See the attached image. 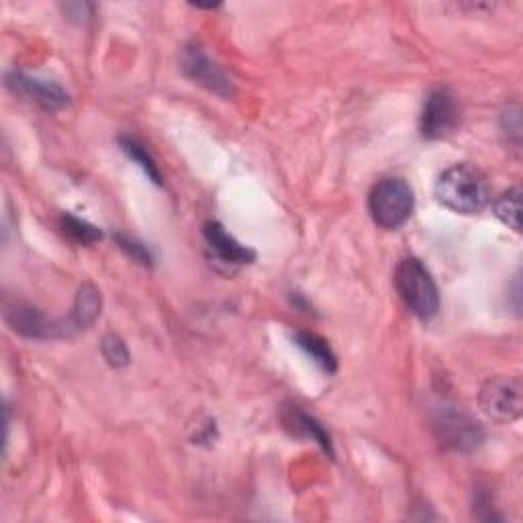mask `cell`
Returning <instances> with one entry per match:
<instances>
[{
  "label": "cell",
  "mask_w": 523,
  "mask_h": 523,
  "mask_svg": "<svg viewBox=\"0 0 523 523\" xmlns=\"http://www.w3.org/2000/svg\"><path fill=\"white\" fill-rule=\"evenodd\" d=\"M460 127V105L450 88H436L425 99L419 131L427 141H440Z\"/></svg>",
  "instance_id": "obj_4"
},
{
  "label": "cell",
  "mask_w": 523,
  "mask_h": 523,
  "mask_svg": "<svg viewBox=\"0 0 523 523\" xmlns=\"http://www.w3.org/2000/svg\"><path fill=\"white\" fill-rule=\"evenodd\" d=\"M501 133L507 137V144L519 152L521 150V111L517 105L507 107L501 113Z\"/></svg>",
  "instance_id": "obj_17"
},
{
  "label": "cell",
  "mask_w": 523,
  "mask_h": 523,
  "mask_svg": "<svg viewBox=\"0 0 523 523\" xmlns=\"http://www.w3.org/2000/svg\"><path fill=\"white\" fill-rule=\"evenodd\" d=\"M103 356H105V360H107L111 366H115V368L127 366L129 360H131L129 350H127V346L123 344V340L117 338V336H113V334L103 340Z\"/></svg>",
  "instance_id": "obj_18"
},
{
  "label": "cell",
  "mask_w": 523,
  "mask_h": 523,
  "mask_svg": "<svg viewBox=\"0 0 523 523\" xmlns=\"http://www.w3.org/2000/svg\"><path fill=\"white\" fill-rule=\"evenodd\" d=\"M395 287L407 309L421 321H430L440 311V293L432 274L417 260L405 258L397 266Z\"/></svg>",
  "instance_id": "obj_2"
},
{
  "label": "cell",
  "mask_w": 523,
  "mask_h": 523,
  "mask_svg": "<svg viewBox=\"0 0 523 523\" xmlns=\"http://www.w3.org/2000/svg\"><path fill=\"white\" fill-rule=\"evenodd\" d=\"M438 201L460 215H479L491 203V182L472 164L450 166L436 182Z\"/></svg>",
  "instance_id": "obj_1"
},
{
  "label": "cell",
  "mask_w": 523,
  "mask_h": 523,
  "mask_svg": "<svg viewBox=\"0 0 523 523\" xmlns=\"http://www.w3.org/2000/svg\"><path fill=\"white\" fill-rule=\"evenodd\" d=\"M7 323L17 331V334L31 340H47V338H68L72 329L68 321H47V317L31 305L13 303L5 307Z\"/></svg>",
  "instance_id": "obj_8"
},
{
  "label": "cell",
  "mask_w": 523,
  "mask_h": 523,
  "mask_svg": "<svg viewBox=\"0 0 523 523\" xmlns=\"http://www.w3.org/2000/svg\"><path fill=\"white\" fill-rule=\"evenodd\" d=\"M434 427L440 440L458 452L474 450L485 438L483 427L454 405H442L436 409Z\"/></svg>",
  "instance_id": "obj_6"
},
{
  "label": "cell",
  "mask_w": 523,
  "mask_h": 523,
  "mask_svg": "<svg viewBox=\"0 0 523 523\" xmlns=\"http://www.w3.org/2000/svg\"><path fill=\"white\" fill-rule=\"evenodd\" d=\"M7 84L17 92L25 94L31 101H35L39 107H43L45 111H60L64 107H68L70 97L68 92L52 82V80H43V78H35L23 72H13L7 78Z\"/></svg>",
  "instance_id": "obj_9"
},
{
  "label": "cell",
  "mask_w": 523,
  "mask_h": 523,
  "mask_svg": "<svg viewBox=\"0 0 523 523\" xmlns=\"http://www.w3.org/2000/svg\"><path fill=\"white\" fill-rule=\"evenodd\" d=\"M295 338H297L299 348H301L307 356H311L313 362H315L321 370H325L327 374L338 370V358H336L334 352H331L329 344H327L323 338H319L317 334H311V331H299V334H297Z\"/></svg>",
  "instance_id": "obj_13"
},
{
  "label": "cell",
  "mask_w": 523,
  "mask_h": 523,
  "mask_svg": "<svg viewBox=\"0 0 523 523\" xmlns=\"http://www.w3.org/2000/svg\"><path fill=\"white\" fill-rule=\"evenodd\" d=\"M415 207L413 188L403 178H383L368 197L372 221L387 231L403 227Z\"/></svg>",
  "instance_id": "obj_3"
},
{
  "label": "cell",
  "mask_w": 523,
  "mask_h": 523,
  "mask_svg": "<svg viewBox=\"0 0 523 523\" xmlns=\"http://www.w3.org/2000/svg\"><path fill=\"white\" fill-rule=\"evenodd\" d=\"M64 11H66L68 19H76L78 23H82V21L90 19L92 5H86V3H82V5H80V3H76V5H66Z\"/></svg>",
  "instance_id": "obj_20"
},
{
  "label": "cell",
  "mask_w": 523,
  "mask_h": 523,
  "mask_svg": "<svg viewBox=\"0 0 523 523\" xmlns=\"http://www.w3.org/2000/svg\"><path fill=\"white\" fill-rule=\"evenodd\" d=\"M60 227L64 231L66 237H70L72 242L76 244H82V246H88V244H94V242H99L103 233L99 227H94L90 225L88 221L80 219V217H74L70 213H64L62 219H60Z\"/></svg>",
  "instance_id": "obj_15"
},
{
  "label": "cell",
  "mask_w": 523,
  "mask_h": 523,
  "mask_svg": "<svg viewBox=\"0 0 523 523\" xmlns=\"http://www.w3.org/2000/svg\"><path fill=\"white\" fill-rule=\"evenodd\" d=\"M99 315H101V293L97 287H94V284L86 282L78 289L74 309L68 319L70 327H72V334L90 327L94 321H97Z\"/></svg>",
  "instance_id": "obj_12"
},
{
  "label": "cell",
  "mask_w": 523,
  "mask_h": 523,
  "mask_svg": "<svg viewBox=\"0 0 523 523\" xmlns=\"http://www.w3.org/2000/svg\"><path fill=\"white\" fill-rule=\"evenodd\" d=\"M495 215L515 233L521 231V190L511 188L495 203Z\"/></svg>",
  "instance_id": "obj_16"
},
{
  "label": "cell",
  "mask_w": 523,
  "mask_h": 523,
  "mask_svg": "<svg viewBox=\"0 0 523 523\" xmlns=\"http://www.w3.org/2000/svg\"><path fill=\"white\" fill-rule=\"evenodd\" d=\"M203 235H205V244L211 250V254L225 266H244V264H252L256 254L242 246L240 242L235 240L231 233L225 231V227L217 221H211L203 227Z\"/></svg>",
  "instance_id": "obj_10"
},
{
  "label": "cell",
  "mask_w": 523,
  "mask_h": 523,
  "mask_svg": "<svg viewBox=\"0 0 523 523\" xmlns=\"http://www.w3.org/2000/svg\"><path fill=\"white\" fill-rule=\"evenodd\" d=\"M479 407L481 411L497 421V423H511L521 417V383L513 376H499L485 383L479 393Z\"/></svg>",
  "instance_id": "obj_5"
},
{
  "label": "cell",
  "mask_w": 523,
  "mask_h": 523,
  "mask_svg": "<svg viewBox=\"0 0 523 523\" xmlns=\"http://www.w3.org/2000/svg\"><path fill=\"white\" fill-rule=\"evenodd\" d=\"M119 146H121V150L125 152V156L131 158L141 170H144L154 184H162L160 168H158L156 160L152 158V154L146 150V146L141 144V141H137L135 137H127V135H125V137L119 139Z\"/></svg>",
  "instance_id": "obj_14"
},
{
  "label": "cell",
  "mask_w": 523,
  "mask_h": 523,
  "mask_svg": "<svg viewBox=\"0 0 523 523\" xmlns=\"http://www.w3.org/2000/svg\"><path fill=\"white\" fill-rule=\"evenodd\" d=\"M180 68L186 74V78L207 88L209 92L217 94V97H221V99H229L233 94V82L221 70V66H217L209 58L205 47H201L199 43L184 47L182 58H180Z\"/></svg>",
  "instance_id": "obj_7"
},
{
  "label": "cell",
  "mask_w": 523,
  "mask_h": 523,
  "mask_svg": "<svg viewBox=\"0 0 523 523\" xmlns=\"http://www.w3.org/2000/svg\"><path fill=\"white\" fill-rule=\"evenodd\" d=\"M117 240H119L121 250L127 252L133 260H137L139 264H152V254L144 244H139V242H135V240H131V237H125V235H119Z\"/></svg>",
  "instance_id": "obj_19"
},
{
  "label": "cell",
  "mask_w": 523,
  "mask_h": 523,
  "mask_svg": "<svg viewBox=\"0 0 523 523\" xmlns=\"http://www.w3.org/2000/svg\"><path fill=\"white\" fill-rule=\"evenodd\" d=\"M282 423L293 436L309 438V440L317 442L329 456H334V446H331V438H329V434L323 430V425L315 417L307 415L299 407H289V409H284V413H282Z\"/></svg>",
  "instance_id": "obj_11"
}]
</instances>
